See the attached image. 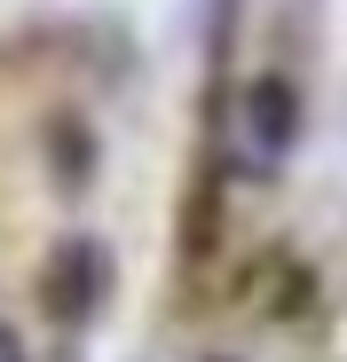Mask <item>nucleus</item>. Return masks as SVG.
<instances>
[{
    "label": "nucleus",
    "mask_w": 347,
    "mask_h": 362,
    "mask_svg": "<svg viewBox=\"0 0 347 362\" xmlns=\"http://www.w3.org/2000/svg\"><path fill=\"white\" fill-rule=\"evenodd\" d=\"M32 299H40L47 323L87 331L103 315V299H110V245H103V236H55L47 260H40V276H32Z\"/></svg>",
    "instance_id": "f257e3e1"
},
{
    "label": "nucleus",
    "mask_w": 347,
    "mask_h": 362,
    "mask_svg": "<svg viewBox=\"0 0 347 362\" xmlns=\"http://www.w3.org/2000/svg\"><path fill=\"white\" fill-rule=\"evenodd\" d=\"M300 87L284 79V71H261V79H245V95H237V134H245V150H253V165H276L284 150L300 142Z\"/></svg>",
    "instance_id": "f03ea898"
},
{
    "label": "nucleus",
    "mask_w": 347,
    "mask_h": 362,
    "mask_svg": "<svg viewBox=\"0 0 347 362\" xmlns=\"http://www.w3.org/2000/svg\"><path fill=\"white\" fill-rule=\"evenodd\" d=\"M47 173L64 181V189H87V173H95V142L79 118H55L47 127Z\"/></svg>",
    "instance_id": "7ed1b4c3"
},
{
    "label": "nucleus",
    "mask_w": 347,
    "mask_h": 362,
    "mask_svg": "<svg viewBox=\"0 0 347 362\" xmlns=\"http://www.w3.org/2000/svg\"><path fill=\"white\" fill-rule=\"evenodd\" d=\"M0 362H32V354H24V339H16V323H0Z\"/></svg>",
    "instance_id": "20e7f679"
},
{
    "label": "nucleus",
    "mask_w": 347,
    "mask_h": 362,
    "mask_svg": "<svg viewBox=\"0 0 347 362\" xmlns=\"http://www.w3.org/2000/svg\"><path fill=\"white\" fill-rule=\"evenodd\" d=\"M213 362H237V354H213Z\"/></svg>",
    "instance_id": "39448f33"
}]
</instances>
